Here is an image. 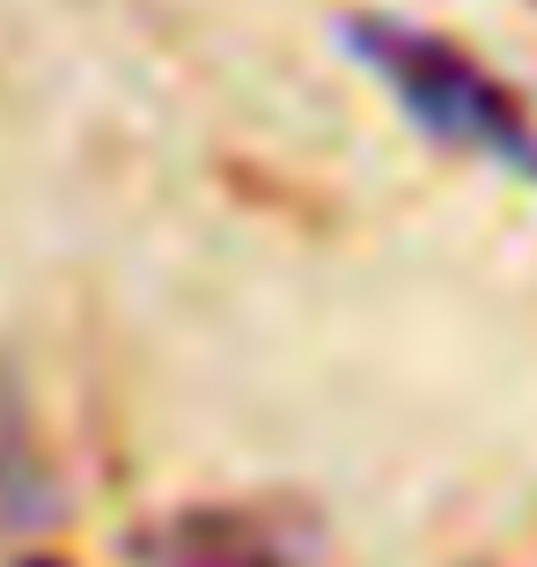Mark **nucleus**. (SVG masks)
I'll use <instances>...</instances> for the list:
<instances>
[{
    "mask_svg": "<svg viewBox=\"0 0 537 567\" xmlns=\"http://www.w3.org/2000/svg\"><path fill=\"white\" fill-rule=\"evenodd\" d=\"M339 38H347L353 60L405 104V118H413L420 133L472 147L486 163L516 169L523 185H537V118H530V104H523L508 82H494L464 44H450L442 30H420V22H397V16H347Z\"/></svg>",
    "mask_w": 537,
    "mask_h": 567,
    "instance_id": "f257e3e1",
    "label": "nucleus"
},
{
    "mask_svg": "<svg viewBox=\"0 0 537 567\" xmlns=\"http://www.w3.org/2000/svg\"><path fill=\"white\" fill-rule=\"evenodd\" d=\"M324 524L302 502H199L125 538L133 567H317Z\"/></svg>",
    "mask_w": 537,
    "mask_h": 567,
    "instance_id": "f03ea898",
    "label": "nucleus"
}]
</instances>
